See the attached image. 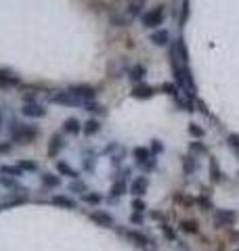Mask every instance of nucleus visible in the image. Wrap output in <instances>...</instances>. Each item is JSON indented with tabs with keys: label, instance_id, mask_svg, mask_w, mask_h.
<instances>
[{
	"label": "nucleus",
	"instance_id": "nucleus-46",
	"mask_svg": "<svg viewBox=\"0 0 239 251\" xmlns=\"http://www.w3.org/2000/svg\"><path fill=\"white\" fill-rule=\"evenodd\" d=\"M151 216H153V220H164V216H162V214H157V211H153Z\"/></svg>",
	"mask_w": 239,
	"mask_h": 251
},
{
	"label": "nucleus",
	"instance_id": "nucleus-23",
	"mask_svg": "<svg viewBox=\"0 0 239 251\" xmlns=\"http://www.w3.org/2000/svg\"><path fill=\"white\" fill-rule=\"evenodd\" d=\"M40 182H42V186H46V188H57L61 184V178L57 174H51V172H42Z\"/></svg>",
	"mask_w": 239,
	"mask_h": 251
},
{
	"label": "nucleus",
	"instance_id": "nucleus-38",
	"mask_svg": "<svg viewBox=\"0 0 239 251\" xmlns=\"http://www.w3.org/2000/svg\"><path fill=\"white\" fill-rule=\"evenodd\" d=\"M189 134L195 140H199V138H204V128H199L197 124H189Z\"/></svg>",
	"mask_w": 239,
	"mask_h": 251
},
{
	"label": "nucleus",
	"instance_id": "nucleus-21",
	"mask_svg": "<svg viewBox=\"0 0 239 251\" xmlns=\"http://www.w3.org/2000/svg\"><path fill=\"white\" fill-rule=\"evenodd\" d=\"M57 172H59V176H67V178H71V180H78V178H80V172L74 170L67 161H63V159L57 161Z\"/></svg>",
	"mask_w": 239,
	"mask_h": 251
},
{
	"label": "nucleus",
	"instance_id": "nucleus-18",
	"mask_svg": "<svg viewBox=\"0 0 239 251\" xmlns=\"http://www.w3.org/2000/svg\"><path fill=\"white\" fill-rule=\"evenodd\" d=\"M149 40H151V44H153V46H166L170 42V31L166 27H159L155 31H151Z\"/></svg>",
	"mask_w": 239,
	"mask_h": 251
},
{
	"label": "nucleus",
	"instance_id": "nucleus-17",
	"mask_svg": "<svg viewBox=\"0 0 239 251\" xmlns=\"http://www.w3.org/2000/svg\"><path fill=\"white\" fill-rule=\"evenodd\" d=\"M132 97L134 99H143V100H147V99H151V97H153V94H155V88H153V86H149V84H145V82H143V84H137V86H134V88H132Z\"/></svg>",
	"mask_w": 239,
	"mask_h": 251
},
{
	"label": "nucleus",
	"instance_id": "nucleus-34",
	"mask_svg": "<svg viewBox=\"0 0 239 251\" xmlns=\"http://www.w3.org/2000/svg\"><path fill=\"white\" fill-rule=\"evenodd\" d=\"M17 166H19L21 172H38V163H36V161H28V159L23 161V159H21Z\"/></svg>",
	"mask_w": 239,
	"mask_h": 251
},
{
	"label": "nucleus",
	"instance_id": "nucleus-3",
	"mask_svg": "<svg viewBox=\"0 0 239 251\" xmlns=\"http://www.w3.org/2000/svg\"><path fill=\"white\" fill-rule=\"evenodd\" d=\"M166 19V6H153V9H149L141 15V23H143V27H147V29H159V25L164 23Z\"/></svg>",
	"mask_w": 239,
	"mask_h": 251
},
{
	"label": "nucleus",
	"instance_id": "nucleus-37",
	"mask_svg": "<svg viewBox=\"0 0 239 251\" xmlns=\"http://www.w3.org/2000/svg\"><path fill=\"white\" fill-rule=\"evenodd\" d=\"M145 209H147V203L143 201L141 197H134V199H132V211H139V214H145Z\"/></svg>",
	"mask_w": 239,
	"mask_h": 251
},
{
	"label": "nucleus",
	"instance_id": "nucleus-1",
	"mask_svg": "<svg viewBox=\"0 0 239 251\" xmlns=\"http://www.w3.org/2000/svg\"><path fill=\"white\" fill-rule=\"evenodd\" d=\"M170 65H172V75H174V84H177V88L185 92V97L195 100L197 99V86L193 82V74H191L189 65L185 63H180L177 59L170 57Z\"/></svg>",
	"mask_w": 239,
	"mask_h": 251
},
{
	"label": "nucleus",
	"instance_id": "nucleus-7",
	"mask_svg": "<svg viewBox=\"0 0 239 251\" xmlns=\"http://www.w3.org/2000/svg\"><path fill=\"white\" fill-rule=\"evenodd\" d=\"M122 234L126 239H128L130 243H134L139 249H145V251H153V243H151V239L147 237V234H143L139 230H122Z\"/></svg>",
	"mask_w": 239,
	"mask_h": 251
},
{
	"label": "nucleus",
	"instance_id": "nucleus-29",
	"mask_svg": "<svg viewBox=\"0 0 239 251\" xmlns=\"http://www.w3.org/2000/svg\"><path fill=\"white\" fill-rule=\"evenodd\" d=\"M0 174L9 176V178H21L23 172L19 170V166H2V168H0Z\"/></svg>",
	"mask_w": 239,
	"mask_h": 251
},
{
	"label": "nucleus",
	"instance_id": "nucleus-25",
	"mask_svg": "<svg viewBox=\"0 0 239 251\" xmlns=\"http://www.w3.org/2000/svg\"><path fill=\"white\" fill-rule=\"evenodd\" d=\"M143 4H145V0H132V2L128 4V9H126V13H128V19L141 17V15H143Z\"/></svg>",
	"mask_w": 239,
	"mask_h": 251
},
{
	"label": "nucleus",
	"instance_id": "nucleus-8",
	"mask_svg": "<svg viewBox=\"0 0 239 251\" xmlns=\"http://www.w3.org/2000/svg\"><path fill=\"white\" fill-rule=\"evenodd\" d=\"M89 218L97 226H103V228H114V226H116L114 216H111L109 211H105V209H94V211H90V214H89Z\"/></svg>",
	"mask_w": 239,
	"mask_h": 251
},
{
	"label": "nucleus",
	"instance_id": "nucleus-12",
	"mask_svg": "<svg viewBox=\"0 0 239 251\" xmlns=\"http://www.w3.org/2000/svg\"><path fill=\"white\" fill-rule=\"evenodd\" d=\"M21 86L19 75H15L11 69H0V88H17Z\"/></svg>",
	"mask_w": 239,
	"mask_h": 251
},
{
	"label": "nucleus",
	"instance_id": "nucleus-2",
	"mask_svg": "<svg viewBox=\"0 0 239 251\" xmlns=\"http://www.w3.org/2000/svg\"><path fill=\"white\" fill-rule=\"evenodd\" d=\"M9 138L13 140V143L30 145L38 138V128L31 126V124H21L13 117V120H9Z\"/></svg>",
	"mask_w": 239,
	"mask_h": 251
},
{
	"label": "nucleus",
	"instance_id": "nucleus-30",
	"mask_svg": "<svg viewBox=\"0 0 239 251\" xmlns=\"http://www.w3.org/2000/svg\"><path fill=\"white\" fill-rule=\"evenodd\" d=\"M189 153L197 157V155L208 153V149H206V145L202 143V140H193V143H189Z\"/></svg>",
	"mask_w": 239,
	"mask_h": 251
},
{
	"label": "nucleus",
	"instance_id": "nucleus-45",
	"mask_svg": "<svg viewBox=\"0 0 239 251\" xmlns=\"http://www.w3.org/2000/svg\"><path fill=\"white\" fill-rule=\"evenodd\" d=\"M130 176H132V170L130 168H122V170H120V180H126V182H128V180H130Z\"/></svg>",
	"mask_w": 239,
	"mask_h": 251
},
{
	"label": "nucleus",
	"instance_id": "nucleus-35",
	"mask_svg": "<svg viewBox=\"0 0 239 251\" xmlns=\"http://www.w3.org/2000/svg\"><path fill=\"white\" fill-rule=\"evenodd\" d=\"M149 151H151V155H159V153H164V145H162V140H157V138H153L151 140V145H149Z\"/></svg>",
	"mask_w": 239,
	"mask_h": 251
},
{
	"label": "nucleus",
	"instance_id": "nucleus-10",
	"mask_svg": "<svg viewBox=\"0 0 239 251\" xmlns=\"http://www.w3.org/2000/svg\"><path fill=\"white\" fill-rule=\"evenodd\" d=\"M237 220V214L233 209H216L214 211V222L216 226H233Z\"/></svg>",
	"mask_w": 239,
	"mask_h": 251
},
{
	"label": "nucleus",
	"instance_id": "nucleus-40",
	"mask_svg": "<svg viewBox=\"0 0 239 251\" xmlns=\"http://www.w3.org/2000/svg\"><path fill=\"white\" fill-rule=\"evenodd\" d=\"M0 182H2V186H6V188H13V191H17V188H19L17 178H9V176H4V178H0Z\"/></svg>",
	"mask_w": 239,
	"mask_h": 251
},
{
	"label": "nucleus",
	"instance_id": "nucleus-14",
	"mask_svg": "<svg viewBox=\"0 0 239 251\" xmlns=\"http://www.w3.org/2000/svg\"><path fill=\"white\" fill-rule=\"evenodd\" d=\"M147 188H149V178L147 176H139V178H134L130 182L128 191L134 195V197H143V195L147 193Z\"/></svg>",
	"mask_w": 239,
	"mask_h": 251
},
{
	"label": "nucleus",
	"instance_id": "nucleus-44",
	"mask_svg": "<svg viewBox=\"0 0 239 251\" xmlns=\"http://www.w3.org/2000/svg\"><path fill=\"white\" fill-rule=\"evenodd\" d=\"M130 222H132V224H143V222H145V214H139V211H132Z\"/></svg>",
	"mask_w": 239,
	"mask_h": 251
},
{
	"label": "nucleus",
	"instance_id": "nucleus-15",
	"mask_svg": "<svg viewBox=\"0 0 239 251\" xmlns=\"http://www.w3.org/2000/svg\"><path fill=\"white\" fill-rule=\"evenodd\" d=\"M126 75H128L130 82H134V86L143 84V82H145V75H147V67L143 65V63H137V65H132L128 69V74H126Z\"/></svg>",
	"mask_w": 239,
	"mask_h": 251
},
{
	"label": "nucleus",
	"instance_id": "nucleus-6",
	"mask_svg": "<svg viewBox=\"0 0 239 251\" xmlns=\"http://www.w3.org/2000/svg\"><path fill=\"white\" fill-rule=\"evenodd\" d=\"M76 99H80L82 103H90V100H97V88H92L89 84H74L67 88Z\"/></svg>",
	"mask_w": 239,
	"mask_h": 251
},
{
	"label": "nucleus",
	"instance_id": "nucleus-16",
	"mask_svg": "<svg viewBox=\"0 0 239 251\" xmlns=\"http://www.w3.org/2000/svg\"><path fill=\"white\" fill-rule=\"evenodd\" d=\"M180 163H182V172H185L187 176L195 174V172L199 170V159H197L195 155H191V153L182 155V157H180Z\"/></svg>",
	"mask_w": 239,
	"mask_h": 251
},
{
	"label": "nucleus",
	"instance_id": "nucleus-4",
	"mask_svg": "<svg viewBox=\"0 0 239 251\" xmlns=\"http://www.w3.org/2000/svg\"><path fill=\"white\" fill-rule=\"evenodd\" d=\"M49 99H51V103H55V105H63V107H84L82 100L76 99L69 90H53Z\"/></svg>",
	"mask_w": 239,
	"mask_h": 251
},
{
	"label": "nucleus",
	"instance_id": "nucleus-41",
	"mask_svg": "<svg viewBox=\"0 0 239 251\" xmlns=\"http://www.w3.org/2000/svg\"><path fill=\"white\" fill-rule=\"evenodd\" d=\"M162 232H164V237L166 239H170V241H177V232H174L172 228H170V224H162Z\"/></svg>",
	"mask_w": 239,
	"mask_h": 251
},
{
	"label": "nucleus",
	"instance_id": "nucleus-42",
	"mask_svg": "<svg viewBox=\"0 0 239 251\" xmlns=\"http://www.w3.org/2000/svg\"><path fill=\"white\" fill-rule=\"evenodd\" d=\"M227 143H229V147L233 149V151L239 153V134H229L227 136Z\"/></svg>",
	"mask_w": 239,
	"mask_h": 251
},
{
	"label": "nucleus",
	"instance_id": "nucleus-32",
	"mask_svg": "<svg viewBox=\"0 0 239 251\" xmlns=\"http://www.w3.org/2000/svg\"><path fill=\"white\" fill-rule=\"evenodd\" d=\"M195 203H197V205L202 207L204 211H210V209H212V199H210L206 193H204V195H199V197L195 199Z\"/></svg>",
	"mask_w": 239,
	"mask_h": 251
},
{
	"label": "nucleus",
	"instance_id": "nucleus-49",
	"mask_svg": "<svg viewBox=\"0 0 239 251\" xmlns=\"http://www.w3.org/2000/svg\"><path fill=\"white\" fill-rule=\"evenodd\" d=\"M237 251H239V249H237Z\"/></svg>",
	"mask_w": 239,
	"mask_h": 251
},
{
	"label": "nucleus",
	"instance_id": "nucleus-24",
	"mask_svg": "<svg viewBox=\"0 0 239 251\" xmlns=\"http://www.w3.org/2000/svg\"><path fill=\"white\" fill-rule=\"evenodd\" d=\"M126 191H128V182H126V180L116 178V180H114V184H111V197L118 199V197H122Z\"/></svg>",
	"mask_w": 239,
	"mask_h": 251
},
{
	"label": "nucleus",
	"instance_id": "nucleus-9",
	"mask_svg": "<svg viewBox=\"0 0 239 251\" xmlns=\"http://www.w3.org/2000/svg\"><path fill=\"white\" fill-rule=\"evenodd\" d=\"M170 57L177 59V61H180V63H185V65H189V50H187V44H185V40H182V38H177V42L172 44Z\"/></svg>",
	"mask_w": 239,
	"mask_h": 251
},
{
	"label": "nucleus",
	"instance_id": "nucleus-31",
	"mask_svg": "<svg viewBox=\"0 0 239 251\" xmlns=\"http://www.w3.org/2000/svg\"><path fill=\"white\" fill-rule=\"evenodd\" d=\"M69 193H76V195H84V193H89V186H86L82 180H74V182L69 184Z\"/></svg>",
	"mask_w": 239,
	"mask_h": 251
},
{
	"label": "nucleus",
	"instance_id": "nucleus-5",
	"mask_svg": "<svg viewBox=\"0 0 239 251\" xmlns=\"http://www.w3.org/2000/svg\"><path fill=\"white\" fill-rule=\"evenodd\" d=\"M132 155H134V161H137L145 172L155 170V157L151 155V151H149L147 147H137L132 151Z\"/></svg>",
	"mask_w": 239,
	"mask_h": 251
},
{
	"label": "nucleus",
	"instance_id": "nucleus-22",
	"mask_svg": "<svg viewBox=\"0 0 239 251\" xmlns=\"http://www.w3.org/2000/svg\"><path fill=\"white\" fill-rule=\"evenodd\" d=\"M82 132H84L86 136L99 134V132H101V122H99V120H94V117H90L89 122H84V124H82Z\"/></svg>",
	"mask_w": 239,
	"mask_h": 251
},
{
	"label": "nucleus",
	"instance_id": "nucleus-48",
	"mask_svg": "<svg viewBox=\"0 0 239 251\" xmlns=\"http://www.w3.org/2000/svg\"><path fill=\"white\" fill-rule=\"evenodd\" d=\"M2 207H4V205H2V203H0V211H2Z\"/></svg>",
	"mask_w": 239,
	"mask_h": 251
},
{
	"label": "nucleus",
	"instance_id": "nucleus-19",
	"mask_svg": "<svg viewBox=\"0 0 239 251\" xmlns=\"http://www.w3.org/2000/svg\"><path fill=\"white\" fill-rule=\"evenodd\" d=\"M51 203L53 205H57V207H63V209H76L78 207V203L71 197H67V195H53Z\"/></svg>",
	"mask_w": 239,
	"mask_h": 251
},
{
	"label": "nucleus",
	"instance_id": "nucleus-39",
	"mask_svg": "<svg viewBox=\"0 0 239 251\" xmlns=\"http://www.w3.org/2000/svg\"><path fill=\"white\" fill-rule=\"evenodd\" d=\"M82 163H84V172H92L94 166H97V159H94V155H92V157H90V155H84Z\"/></svg>",
	"mask_w": 239,
	"mask_h": 251
},
{
	"label": "nucleus",
	"instance_id": "nucleus-11",
	"mask_svg": "<svg viewBox=\"0 0 239 251\" xmlns=\"http://www.w3.org/2000/svg\"><path fill=\"white\" fill-rule=\"evenodd\" d=\"M21 115L23 117H30V120H38V117H44L46 115V109H44V105H40V103H23Z\"/></svg>",
	"mask_w": 239,
	"mask_h": 251
},
{
	"label": "nucleus",
	"instance_id": "nucleus-43",
	"mask_svg": "<svg viewBox=\"0 0 239 251\" xmlns=\"http://www.w3.org/2000/svg\"><path fill=\"white\" fill-rule=\"evenodd\" d=\"M187 17H189V0H182V6H180V23H185Z\"/></svg>",
	"mask_w": 239,
	"mask_h": 251
},
{
	"label": "nucleus",
	"instance_id": "nucleus-36",
	"mask_svg": "<svg viewBox=\"0 0 239 251\" xmlns=\"http://www.w3.org/2000/svg\"><path fill=\"white\" fill-rule=\"evenodd\" d=\"M162 90H164L166 94H170V97H179V94H180L174 82H166V84H162Z\"/></svg>",
	"mask_w": 239,
	"mask_h": 251
},
{
	"label": "nucleus",
	"instance_id": "nucleus-27",
	"mask_svg": "<svg viewBox=\"0 0 239 251\" xmlns=\"http://www.w3.org/2000/svg\"><path fill=\"white\" fill-rule=\"evenodd\" d=\"M84 111L89 113H94V115H105V107H103L101 103H97V100H90V103H84Z\"/></svg>",
	"mask_w": 239,
	"mask_h": 251
},
{
	"label": "nucleus",
	"instance_id": "nucleus-28",
	"mask_svg": "<svg viewBox=\"0 0 239 251\" xmlns=\"http://www.w3.org/2000/svg\"><path fill=\"white\" fill-rule=\"evenodd\" d=\"M179 228H180L182 232H187V234H195V232H199V226H197L195 220H182Z\"/></svg>",
	"mask_w": 239,
	"mask_h": 251
},
{
	"label": "nucleus",
	"instance_id": "nucleus-26",
	"mask_svg": "<svg viewBox=\"0 0 239 251\" xmlns=\"http://www.w3.org/2000/svg\"><path fill=\"white\" fill-rule=\"evenodd\" d=\"M82 201L89 203V205H99V203L103 201V195L97 193V191H89V193L82 195Z\"/></svg>",
	"mask_w": 239,
	"mask_h": 251
},
{
	"label": "nucleus",
	"instance_id": "nucleus-20",
	"mask_svg": "<svg viewBox=\"0 0 239 251\" xmlns=\"http://www.w3.org/2000/svg\"><path fill=\"white\" fill-rule=\"evenodd\" d=\"M63 132L65 134H80L82 132V122L78 120V117H67L65 122H63Z\"/></svg>",
	"mask_w": 239,
	"mask_h": 251
},
{
	"label": "nucleus",
	"instance_id": "nucleus-13",
	"mask_svg": "<svg viewBox=\"0 0 239 251\" xmlns=\"http://www.w3.org/2000/svg\"><path fill=\"white\" fill-rule=\"evenodd\" d=\"M63 149H65V138H63V134H59V132H55V134L51 136V140H49L46 153H49V157H57Z\"/></svg>",
	"mask_w": 239,
	"mask_h": 251
},
{
	"label": "nucleus",
	"instance_id": "nucleus-33",
	"mask_svg": "<svg viewBox=\"0 0 239 251\" xmlns=\"http://www.w3.org/2000/svg\"><path fill=\"white\" fill-rule=\"evenodd\" d=\"M210 176H212L214 182H218V180L222 178L220 168H218V163H216V159H214V157H210Z\"/></svg>",
	"mask_w": 239,
	"mask_h": 251
},
{
	"label": "nucleus",
	"instance_id": "nucleus-47",
	"mask_svg": "<svg viewBox=\"0 0 239 251\" xmlns=\"http://www.w3.org/2000/svg\"><path fill=\"white\" fill-rule=\"evenodd\" d=\"M0 128H2V111H0Z\"/></svg>",
	"mask_w": 239,
	"mask_h": 251
}]
</instances>
